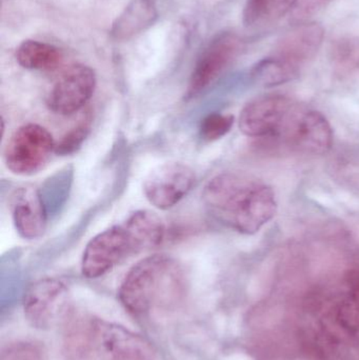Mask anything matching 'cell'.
<instances>
[{"instance_id": "cell-1", "label": "cell", "mask_w": 359, "mask_h": 360, "mask_svg": "<svg viewBox=\"0 0 359 360\" xmlns=\"http://www.w3.org/2000/svg\"><path fill=\"white\" fill-rule=\"evenodd\" d=\"M238 127L251 139H274L303 154L322 155L333 145L326 116L284 95H267L247 103Z\"/></svg>"}, {"instance_id": "cell-2", "label": "cell", "mask_w": 359, "mask_h": 360, "mask_svg": "<svg viewBox=\"0 0 359 360\" xmlns=\"http://www.w3.org/2000/svg\"><path fill=\"white\" fill-rule=\"evenodd\" d=\"M202 200L215 219L244 235L256 234L278 212L273 188L240 173H221L210 180Z\"/></svg>"}, {"instance_id": "cell-3", "label": "cell", "mask_w": 359, "mask_h": 360, "mask_svg": "<svg viewBox=\"0 0 359 360\" xmlns=\"http://www.w3.org/2000/svg\"><path fill=\"white\" fill-rule=\"evenodd\" d=\"M185 278L172 257L155 254L137 262L124 277L118 292L120 302L135 316L155 308H169L181 302Z\"/></svg>"}, {"instance_id": "cell-4", "label": "cell", "mask_w": 359, "mask_h": 360, "mask_svg": "<svg viewBox=\"0 0 359 360\" xmlns=\"http://www.w3.org/2000/svg\"><path fill=\"white\" fill-rule=\"evenodd\" d=\"M145 251L128 220L93 237L84 251L81 272L86 278H98L133 254Z\"/></svg>"}, {"instance_id": "cell-5", "label": "cell", "mask_w": 359, "mask_h": 360, "mask_svg": "<svg viewBox=\"0 0 359 360\" xmlns=\"http://www.w3.org/2000/svg\"><path fill=\"white\" fill-rule=\"evenodd\" d=\"M52 134L39 124H27L13 133L4 149L6 168L13 174L30 176L41 170L55 153Z\"/></svg>"}, {"instance_id": "cell-6", "label": "cell", "mask_w": 359, "mask_h": 360, "mask_svg": "<svg viewBox=\"0 0 359 360\" xmlns=\"http://www.w3.org/2000/svg\"><path fill=\"white\" fill-rule=\"evenodd\" d=\"M145 338L122 326L92 319V356L103 360H154Z\"/></svg>"}, {"instance_id": "cell-7", "label": "cell", "mask_w": 359, "mask_h": 360, "mask_svg": "<svg viewBox=\"0 0 359 360\" xmlns=\"http://www.w3.org/2000/svg\"><path fill=\"white\" fill-rule=\"evenodd\" d=\"M195 180V173L187 165L167 162L148 175L143 182V193L154 207L169 210L189 194Z\"/></svg>"}, {"instance_id": "cell-8", "label": "cell", "mask_w": 359, "mask_h": 360, "mask_svg": "<svg viewBox=\"0 0 359 360\" xmlns=\"http://www.w3.org/2000/svg\"><path fill=\"white\" fill-rule=\"evenodd\" d=\"M242 49V40L235 34L221 33L216 36L194 68L185 93L187 98H193L207 90L233 63Z\"/></svg>"}, {"instance_id": "cell-9", "label": "cell", "mask_w": 359, "mask_h": 360, "mask_svg": "<svg viewBox=\"0 0 359 360\" xmlns=\"http://www.w3.org/2000/svg\"><path fill=\"white\" fill-rule=\"evenodd\" d=\"M96 88L94 70L81 63L71 65L61 73L48 96L51 111L72 115L92 98Z\"/></svg>"}, {"instance_id": "cell-10", "label": "cell", "mask_w": 359, "mask_h": 360, "mask_svg": "<svg viewBox=\"0 0 359 360\" xmlns=\"http://www.w3.org/2000/svg\"><path fill=\"white\" fill-rule=\"evenodd\" d=\"M325 31L318 23H303L285 34L276 42L271 56L299 73L315 57L324 41Z\"/></svg>"}, {"instance_id": "cell-11", "label": "cell", "mask_w": 359, "mask_h": 360, "mask_svg": "<svg viewBox=\"0 0 359 360\" xmlns=\"http://www.w3.org/2000/svg\"><path fill=\"white\" fill-rule=\"evenodd\" d=\"M67 298V288L59 279L36 281L27 289L23 298L25 317L37 329L48 328L55 315L65 306Z\"/></svg>"}, {"instance_id": "cell-12", "label": "cell", "mask_w": 359, "mask_h": 360, "mask_svg": "<svg viewBox=\"0 0 359 360\" xmlns=\"http://www.w3.org/2000/svg\"><path fill=\"white\" fill-rule=\"evenodd\" d=\"M10 211L15 229L22 238L33 240L46 232V207L35 186L15 188L10 197Z\"/></svg>"}, {"instance_id": "cell-13", "label": "cell", "mask_w": 359, "mask_h": 360, "mask_svg": "<svg viewBox=\"0 0 359 360\" xmlns=\"http://www.w3.org/2000/svg\"><path fill=\"white\" fill-rule=\"evenodd\" d=\"M153 0H132L117 17L111 34L117 40H128L153 25L157 18Z\"/></svg>"}, {"instance_id": "cell-14", "label": "cell", "mask_w": 359, "mask_h": 360, "mask_svg": "<svg viewBox=\"0 0 359 360\" xmlns=\"http://www.w3.org/2000/svg\"><path fill=\"white\" fill-rule=\"evenodd\" d=\"M21 67L33 71H55L63 63V54L57 46L37 40H25L16 50Z\"/></svg>"}, {"instance_id": "cell-15", "label": "cell", "mask_w": 359, "mask_h": 360, "mask_svg": "<svg viewBox=\"0 0 359 360\" xmlns=\"http://www.w3.org/2000/svg\"><path fill=\"white\" fill-rule=\"evenodd\" d=\"M297 0H247L242 19L247 27L280 20L294 8Z\"/></svg>"}, {"instance_id": "cell-16", "label": "cell", "mask_w": 359, "mask_h": 360, "mask_svg": "<svg viewBox=\"0 0 359 360\" xmlns=\"http://www.w3.org/2000/svg\"><path fill=\"white\" fill-rule=\"evenodd\" d=\"M299 74L273 56L266 57L254 65L252 76L265 86H278L294 79Z\"/></svg>"}, {"instance_id": "cell-17", "label": "cell", "mask_w": 359, "mask_h": 360, "mask_svg": "<svg viewBox=\"0 0 359 360\" xmlns=\"http://www.w3.org/2000/svg\"><path fill=\"white\" fill-rule=\"evenodd\" d=\"M235 118L231 114H209L200 124V136L206 141H218L232 130Z\"/></svg>"}, {"instance_id": "cell-18", "label": "cell", "mask_w": 359, "mask_h": 360, "mask_svg": "<svg viewBox=\"0 0 359 360\" xmlns=\"http://www.w3.org/2000/svg\"><path fill=\"white\" fill-rule=\"evenodd\" d=\"M90 120H84L69 131L55 147V154L60 156L71 155L75 153L90 133Z\"/></svg>"}, {"instance_id": "cell-19", "label": "cell", "mask_w": 359, "mask_h": 360, "mask_svg": "<svg viewBox=\"0 0 359 360\" xmlns=\"http://www.w3.org/2000/svg\"><path fill=\"white\" fill-rule=\"evenodd\" d=\"M0 360H44V351L33 342H16L2 350Z\"/></svg>"}, {"instance_id": "cell-20", "label": "cell", "mask_w": 359, "mask_h": 360, "mask_svg": "<svg viewBox=\"0 0 359 360\" xmlns=\"http://www.w3.org/2000/svg\"><path fill=\"white\" fill-rule=\"evenodd\" d=\"M331 0H297L293 14L297 20H305L322 11Z\"/></svg>"}]
</instances>
